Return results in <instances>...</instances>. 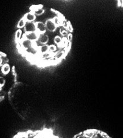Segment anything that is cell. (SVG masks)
Here are the masks:
<instances>
[{"instance_id": "obj_18", "label": "cell", "mask_w": 123, "mask_h": 138, "mask_svg": "<svg viewBox=\"0 0 123 138\" xmlns=\"http://www.w3.org/2000/svg\"><path fill=\"white\" fill-rule=\"evenodd\" d=\"M60 34L62 35V36H64V37H67V35L68 34V30L67 29H65V28H61L60 30Z\"/></svg>"}, {"instance_id": "obj_10", "label": "cell", "mask_w": 123, "mask_h": 138, "mask_svg": "<svg viewBox=\"0 0 123 138\" xmlns=\"http://www.w3.org/2000/svg\"><path fill=\"white\" fill-rule=\"evenodd\" d=\"M1 73L4 75H7L10 72V66L8 63H5V64H2L1 66Z\"/></svg>"}, {"instance_id": "obj_22", "label": "cell", "mask_w": 123, "mask_h": 138, "mask_svg": "<svg viewBox=\"0 0 123 138\" xmlns=\"http://www.w3.org/2000/svg\"><path fill=\"white\" fill-rule=\"evenodd\" d=\"M5 57H7V55H6V54L3 53V52L0 51V58H5Z\"/></svg>"}, {"instance_id": "obj_1", "label": "cell", "mask_w": 123, "mask_h": 138, "mask_svg": "<svg viewBox=\"0 0 123 138\" xmlns=\"http://www.w3.org/2000/svg\"><path fill=\"white\" fill-rule=\"evenodd\" d=\"M20 41L21 47L22 48V49H23L24 51L27 50V49L33 47V46H34L35 44H36L35 42H33L30 41V40L26 39L24 37H23L22 39Z\"/></svg>"}, {"instance_id": "obj_4", "label": "cell", "mask_w": 123, "mask_h": 138, "mask_svg": "<svg viewBox=\"0 0 123 138\" xmlns=\"http://www.w3.org/2000/svg\"><path fill=\"white\" fill-rule=\"evenodd\" d=\"M44 24H45L46 28V30H48L50 32H54L57 28V26L53 22L52 19H47L45 21Z\"/></svg>"}, {"instance_id": "obj_15", "label": "cell", "mask_w": 123, "mask_h": 138, "mask_svg": "<svg viewBox=\"0 0 123 138\" xmlns=\"http://www.w3.org/2000/svg\"><path fill=\"white\" fill-rule=\"evenodd\" d=\"M21 35H22V31L20 29H19L16 31L15 33V38L17 41H20L21 40Z\"/></svg>"}, {"instance_id": "obj_24", "label": "cell", "mask_w": 123, "mask_h": 138, "mask_svg": "<svg viewBox=\"0 0 123 138\" xmlns=\"http://www.w3.org/2000/svg\"><path fill=\"white\" fill-rule=\"evenodd\" d=\"M77 138H86L85 136H84V135H79V136H78V137H77Z\"/></svg>"}, {"instance_id": "obj_11", "label": "cell", "mask_w": 123, "mask_h": 138, "mask_svg": "<svg viewBox=\"0 0 123 138\" xmlns=\"http://www.w3.org/2000/svg\"><path fill=\"white\" fill-rule=\"evenodd\" d=\"M49 45H42L38 47V52H39V53L40 54L46 53V52H49Z\"/></svg>"}, {"instance_id": "obj_2", "label": "cell", "mask_w": 123, "mask_h": 138, "mask_svg": "<svg viewBox=\"0 0 123 138\" xmlns=\"http://www.w3.org/2000/svg\"><path fill=\"white\" fill-rule=\"evenodd\" d=\"M39 34L37 32H29V33H25L23 37L26 39L30 40V41L35 42L36 41H38V38H39Z\"/></svg>"}, {"instance_id": "obj_17", "label": "cell", "mask_w": 123, "mask_h": 138, "mask_svg": "<svg viewBox=\"0 0 123 138\" xmlns=\"http://www.w3.org/2000/svg\"><path fill=\"white\" fill-rule=\"evenodd\" d=\"M52 20H53V22L54 23V24H56L57 27L58 26H61V20L58 16L54 17L53 19H52Z\"/></svg>"}, {"instance_id": "obj_20", "label": "cell", "mask_w": 123, "mask_h": 138, "mask_svg": "<svg viewBox=\"0 0 123 138\" xmlns=\"http://www.w3.org/2000/svg\"><path fill=\"white\" fill-rule=\"evenodd\" d=\"M67 41L69 42H71L72 41V39H73V35L71 33H68V34L67 35Z\"/></svg>"}, {"instance_id": "obj_26", "label": "cell", "mask_w": 123, "mask_h": 138, "mask_svg": "<svg viewBox=\"0 0 123 138\" xmlns=\"http://www.w3.org/2000/svg\"><path fill=\"white\" fill-rule=\"evenodd\" d=\"M1 90H2V87H1V86H0V91H1Z\"/></svg>"}, {"instance_id": "obj_3", "label": "cell", "mask_w": 123, "mask_h": 138, "mask_svg": "<svg viewBox=\"0 0 123 138\" xmlns=\"http://www.w3.org/2000/svg\"><path fill=\"white\" fill-rule=\"evenodd\" d=\"M35 27H36V32L39 34H43L46 32L45 24L42 21H37L35 22Z\"/></svg>"}, {"instance_id": "obj_7", "label": "cell", "mask_w": 123, "mask_h": 138, "mask_svg": "<svg viewBox=\"0 0 123 138\" xmlns=\"http://www.w3.org/2000/svg\"><path fill=\"white\" fill-rule=\"evenodd\" d=\"M23 18L25 19L26 22H34L36 17L33 12H30L25 14Z\"/></svg>"}, {"instance_id": "obj_19", "label": "cell", "mask_w": 123, "mask_h": 138, "mask_svg": "<svg viewBox=\"0 0 123 138\" xmlns=\"http://www.w3.org/2000/svg\"><path fill=\"white\" fill-rule=\"evenodd\" d=\"M66 29L68 30V32H73V27H72V26L71 25V24H70V21L68 22V26Z\"/></svg>"}, {"instance_id": "obj_23", "label": "cell", "mask_w": 123, "mask_h": 138, "mask_svg": "<svg viewBox=\"0 0 123 138\" xmlns=\"http://www.w3.org/2000/svg\"><path fill=\"white\" fill-rule=\"evenodd\" d=\"M91 138H99V136H97V135H93L91 137Z\"/></svg>"}, {"instance_id": "obj_16", "label": "cell", "mask_w": 123, "mask_h": 138, "mask_svg": "<svg viewBox=\"0 0 123 138\" xmlns=\"http://www.w3.org/2000/svg\"><path fill=\"white\" fill-rule=\"evenodd\" d=\"M57 51V48L56 45H49V52H50V53L55 54V53Z\"/></svg>"}, {"instance_id": "obj_9", "label": "cell", "mask_w": 123, "mask_h": 138, "mask_svg": "<svg viewBox=\"0 0 123 138\" xmlns=\"http://www.w3.org/2000/svg\"><path fill=\"white\" fill-rule=\"evenodd\" d=\"M67 49H65V50H61L57 52L56 53H55L54 58L57 60L62 59L63 58H64V56L66 55V54H67Z\"/></svg>"}, {"instance_id": "obj_6", "label": "cell", "mask_w": 123, "mask_h": 138, "mask_svg": "<svg viewBox=\"0 0 123 138\" xmlns=\"http://www.w3.org/2000/svg\"><path fill=\"white\" fill-rule=\"evenodd\" d=\"M24 28L26 33L36 32V27H35V22H26V25Z\"/></svg>"}, {"instance_id": "obj_12", "label": "cell", "mask_w": 123, "mask_h": 138, "mask_svg": "<svg viewBox=\"0 0 123 138\" xmlns=\"http://www.w3.org/2000/svg\"><path fill=\"white\" fill-rule=\"evenodd\" d=\"M41 58L44 60H48L52 59L53 56V54L50 53V52H47L46 53L41 54Z\"/></svg>"}, {"instance_id": "obj_13", "label": "cell", "mask_w": 123, "mask_h": 138, "mask_svg": "<svg viewBox=\"0 0 123 138\" xmlns=\"http://www.w3.org/2000/svg\"><path fill=\"white\" fill-rule=\"evenodd\" d=\"M54 42L58 46H61L62 45V38L59 35H56L54 38Z\"/></svg>"}, {"instance_id": "obj_14", "label": "cell", "mask_w": 123, "mask_h": 138, "mask_svg": "<svg viewBox=\"0 0 123 138\" xmlns=\"http://www.w3.org/2000/svg\"><path fill=\"white\" fill-rule=\"evenodd\" d=\"M26 21H25V19L23 18H22L21 19H20V21H18V25H17V27L19 28V29H22V28H24V26L26 25Z\"/></svg>"}, {"instance_id": "obj_8", "label": "cell", "mask_w": 123, "mask_h": 138, "mask_svg": "<svg viewBox=\"0 0 123 138\" xmlns=\"http://www.w3.org/2000/svg\"><path fill=\"white\" fill-rule=\"evenodd\" d=\"M38 41L41 43L42 45L47 44L49 41V37L47 34H39V38H38Z\"/></svg>"}, {"instance_id": "obj_5", "label": "cell", "mask_w": 123, "mask_h": 138, "mask_svg": "<svg viewBox=\"0 0 123 138\" xmlns=\"http://www.w3.org/2000/svg\"><path fill=\"white\" fill-rule=\"evenodd\" d=\"M31 12H33L35 16H40L44 13V9L42 5H34L31 8Z\"/></svg>"}, {"instance_id": "obj_25", "label": "cell", "mask_w": 123, "mask_h": 138, "mask_svg": "<svg viewBox=\"0 0 123 138\" xmlns=\"http://www.w3.org/2000/svg\"><path fill=\"white\" fill-rule=\"evenodd\" d=\"M2 63H3V62H2V59H1V58H0V66H2V65L3 64Z\"/></svg>"}, {"instance_id": "obj_21", "label": "cell", "mask_w": 123, "mask_h": 138, "mask_svg": "<svg viewBox=\"0 0 123 138\" xmlns=\"http://www.w3.org/2000/svg\"><path fill=\"white\" fill-rule=\"evenodd\" d=\"M5 84V80L3 77H0V86L2 87Z\"/></svg>"}]
</instances>
